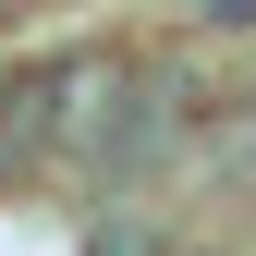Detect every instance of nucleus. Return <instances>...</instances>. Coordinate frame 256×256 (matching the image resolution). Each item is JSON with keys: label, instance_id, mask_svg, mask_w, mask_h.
<instances>
[{"label": "nucleus", "instance_id": "obj_1", "mask_svg": "<svg viewBox=\"0 0 256 256\" xmlns=\"http://www.w3.org/2000/svg\"><path fill=\"white\" fill-rule=\"evenodd\" d=\"M196 24H220V37H244V24H256V0H196Z\"/></svg>", "mask_w": 256, "mask_h": 256}]
</instances>
